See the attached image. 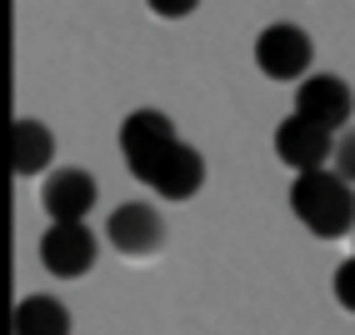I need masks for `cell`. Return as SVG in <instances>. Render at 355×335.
Listing matches in <instances>:
<instances>
[{"mask_svg":"<svg viewBox=\"0 0 355 335\" xmlns=\"http://www.w3.org/2000/svg\"><path fill=\"white\" fill-rule=\"evenodd\" d=\"M330 171H340L350 185H355V126H345L336 135V155H330Z\"/></svg>","mask_w":355,"mask_h":335,"instance_id":"7c38bea8","label":"cell"},{"mask_svg":"<svg viewBox=\"0 0 355 335\" xmlns=\"http://www.w3.org/2000/svg\"><path fill=\"white\" fill-rule=\"evenodd\" d=\"M311 60H315V40L300 26H291V20H275V26L255 35V70L266 80H280V85L300 80L311 70Z\"/></svg>","mask_w":355,"mask_h":335,"instance_id":"3957f363","label":"cell"},{"mask_svg":"<svg viewBox=\"0 0 355 335\" xmlns=\"http://www.w3.org/2000/svg\"><path fill=\"white\" fill-rule=\"evenodd\" d=\"M10 160H15V175H45L55 160V135L31 115H20L10 130Z\"/></svg>","mask_w":355,"mask_h":335,"instance_id":"30bf717a","label":"cell"},{"mask_svg":"<svg viewBox=\"0 0 355 335\" xmlns=\"http://www.w3.org/2000/svg\"><path fill=\"white\" fill-rule=\"evenodd\" d=\"M96 196H101L96 175L76 171V165H60V171H51L45 185H40V205H45L51 221H85L90 205H96Z\"/></svg>","mask_w":355,"mask_h":335,"instance_id":"9c48e42d","label":"cell"},{"mask_svg":"<svg viewBox=\"0 0 355 335\" xmlns=\"http://www.w3.org/2000/svg\"><path fill=\"white\" fill-rule=\"evenodd\" d=\"M270 146H275V160L280 165H291L295 175H305V171H325V160L336 155V130L305 121V115L295 110V115H286V121L275 126Z\"/></svg>","mask_w":355,"mask_h":335,"instance_id":"5b68a950","label":"cell"},{"mask_svg":"<svg viewBox=\"0 0 355 335\" xmlns=\"http://www.w3.org/2000/svg\"><path fill=\"white\" fill-rule=\"evenodd\" d=\"M180 140V130H175V121L165 110H155V105H140V110H130L125 121H121V155H125V165H130V175L146 185V175L155 171V160L165 155Z\"/></svg>","mask_w":355,"mask_h":335,"instance_id":"7a4b0ae2","label":"cell"},{"mask_svg":"<svg viewBox=\"0 0 355 335\" xmlns=\"http://www.w3.org/2000/svg\"><path fill=\"white\" fill-rule=\"evenodd\" d=\"M15 335H70V310L55 295H26L15 305Z\"/></svg>","mask_w":355,"mask_h":335,"instance_id":"8fae6325","label":"cell"},{"mask_svg":"<svg viewBox=\"0 0 355 335\" xmlns=\"http://www.w3.org/2000/svg\"><path fill=\"white\" fill-rule=\"evenodd\" d=\"M295 110L305 115V121H315V126H325V130H345L350 126V115H355V90L340 80V76H305L300 85H295Z\"/></svg>","mask_w":355,"mask_h":335,"instance_id":"52a82bcc","label":"cell"},{"mask_svg":"<svg viewBox=\"0 0 355 335\" xmlns=\"http://www.w3.org/2000/svg\"><path fill=\"white\" fill-rule=\"evenodd\" d=\"M146 6H150V15H160V20H185L200 0H146Z\"/></svg>","mask_w":355,"mask_h":335,"instance_id":"5bb4252c","label":"cell"},{"mask_svg":"<svg viewBox=\"0 0 355 335\" xmlns=\"http://www.w3.org/2000/svg\"><path fill=\"white\" fill-rule=\"evenodd\" d=\"M101 255V241L90 235L85 221H51V230L40 235V266L60 275V280H76L96 266Z\"/></svg>","mask_w":355,"mask_h":335,"instance_id":"8992f818","label":"cell"},{"mask_svg":"<svg viewBox=\"0 0 355 335\" xmlns=\"http://www.w3.org/2000/svg\"><path fill=\"white\" fill-rule=\"evenodd\" d=\"M105 241L121 250L125 260H150V255L165 250V221H160L155 205H146V200H125V205L110 210Z\"/></svg>","mask_w":355,"mask_h":335,"instance_id":"277c9868","label":"cell"},{"mask_svg":"<svg viewBox=\"0 0 355 335\" xmlns=\"http://www.w3.org/2000/svg\"><path fill=\"white\" fill-rule=\"evenodd\" d=\"M205 185V160L191 140H175L171 151L155 160V171L146 175V190H155L160 200H191Z\"/></svg>","mask_w":355,"mask_h":335,"instance_id":"ba28073f","label":"cell"},{"mask_svg":"<svg viewBox=\"0 0 355 335\" xmlns=\"http://www.w3.org/2000/svg\"><path fill=\"white\" fill-rule=\"evenodd\" d=\"M291 215L311 235H320V241L350 235L355 230V190L340 171H330V165L325 171H305L291 185Z\"/></svg>","mask_w":355,"mask_h":335,"instance_id":"6da1fadb","label":"cell"},{"mask_svg":"<svg viewBox=\"0 0 355 335\" xmlns=\"http://www.w3.org/2000/svg\"><path fill=\"white\" fill-rule=\"evenodd\" d=\"M330 291H336V305L355 316V255L336 266V280H330Z\"/></svg>","mask_w":355,"mask_h":335,"instance_id":"4fadbf2b","label":"cell"}]
</instances>
